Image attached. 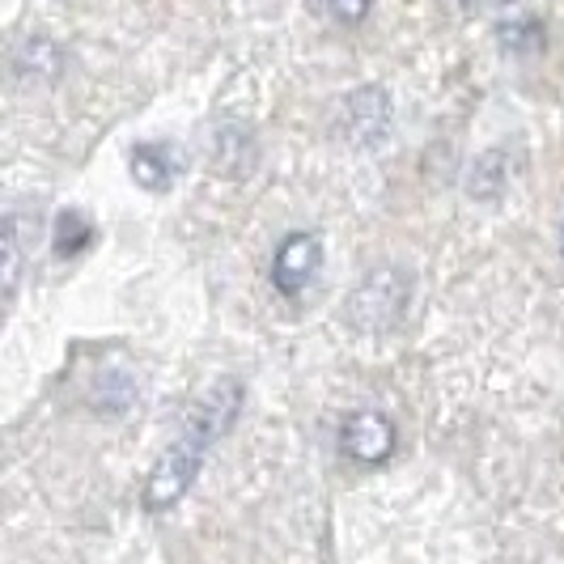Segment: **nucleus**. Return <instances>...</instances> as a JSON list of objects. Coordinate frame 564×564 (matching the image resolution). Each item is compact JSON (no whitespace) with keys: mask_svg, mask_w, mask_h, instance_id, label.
I'll return each mask as SVG.
<instances>
[{"mask_svg":"<svg viewBox=\"0 0 564 564\" xmlns=\"http://www.w3.org/2000/svg\"><path fill=\"white\" fill-rule=\"evenodd\" d=\"M238 412H242V382H234V378L217 382L199 399L192 421L183 424V433L170 442L166 454L158 458V467L144 480V509L149 513H166L187 497V488L199 480L208 454L229 433V424L238 421Z\"/></svg>","mask_w":564,"mask_h":564,"instance_id":"1","label":"nucleus"},{"mask_svg":"<svg viewBox=\"0 0 564 564\" xmlns=\"http://www.w3.org/2000/svg\"><path fill=\"white\" fill-rule=\"evenodd\" d=\"M403 306H408V281H403V272L378 268V272H369L366 281L352 289L348 318L361 332H382V327H395Z\"/></svg>","mask_w":564,"mask_h":564,"instance_id":"2","label":"nucleus"},{"mask_svg":"<svg viewBox=\"0 0 564 564\" xmlns=\"http://www.w3.org/2000/svg\"><path fill=\"white\" fill-rule=\"evenodd\" d=\"M399 446V429L387 412L378 408H361V412H348L339 424V454L357 467H382L391 463V454Z\"/></svg>","mask_w":564,"mask_h":564,"instance_id":"3","label":"nucleus"},{"mask_svg":"<svg viewBox=\"0 0 564 564\" xmlns=\"http://www.w3.org/2000/svg\"><path fill=\"white\" fill-rule=\"evenodd\" d=\"M391 119H395L391 98L378 85H361L339 102V132L357 149H373V144L387 141L391 137Z\"/></svg>","mask_w":564,"mask_h":564,"instance_id":"4","label":"nucleus"},{"mask_svg":"<svg viewBox=\"0 0 564 564\" xmlns=\"http://www.w3.org/2000/svg\"><path fill=\"white\" fill-rule=\"evenodd\" d=\"M318 268H323V238L314 229H293L272 254V284L284 297H297L314 284Z\"/></svg>","mask_w":564,"mask_h":564,"instance_id":"5","label":"nucleus"},{"mask_svg":"<svg viewBox=\"0 0 564 564\" xmlns=\"http://www.w3.org/2000/svg\"><path fill=\"white\" fill-rule=\"evenodd\" d=\"M128 174L141 192H170L174 187V174H178V162H174V149L170 144H132V158H128Z\"/></svg>","mask_w":564,"mask_h":564,"instance_id":"6","label":"nucleus"},{"mask_svg":"<svg viewBox=\"0 0 564 564\" xmlns=\"http://www.w3.org/2000/svg\"><path fill=\"white\" fill-rule=\"evenodd\" d=\"M59 68H64V52H59L52 39H26L18 52H13V77L18 82H56Z\"/></svg>","mask_w":564,"mask_h":564,"instance_id":"7","label":"nucleus"},{"mask_svg":"<svg viewBox=\"0 0 564 564\" xmlns=\"http://www.w3.org/2000/svg\"><path fill=\"white\" fill-rule=\"evenodd\" d=\"M94 247V221L77 213V208H64L56 217V234H52V251L56 259H77Z\"/></svg>","mask_w":564,"mask_h":564,"instance_id":"8","label":"nucleus"},{"mask_svg":"<svg viewBox=\"0 0 564 564\" xmlns=\"http://www.w3.org/2000/svg\"><path fill=\"white\" fill-rule=\"evenodd\" d=\"M22 276V234L13 217H0V293H9Z\"/></svg>","mask_w":564,"mask_h":564,"instance_id":"9","label":"nucleus"},{"mask_svg":"<svg viewBox=\"0 0 564 564\" xmlns=\"http://www.w3.org/2000/svg\"><path fill=\"white\" fill-rule=\"evenodd\" d=\"M323 9L344 26H361L369 18V9H373V0H323Z\"/></svg>","mask_w":564,"mask_h":564,"instance_id":"10","label":"nucleus"}]
</instances>
